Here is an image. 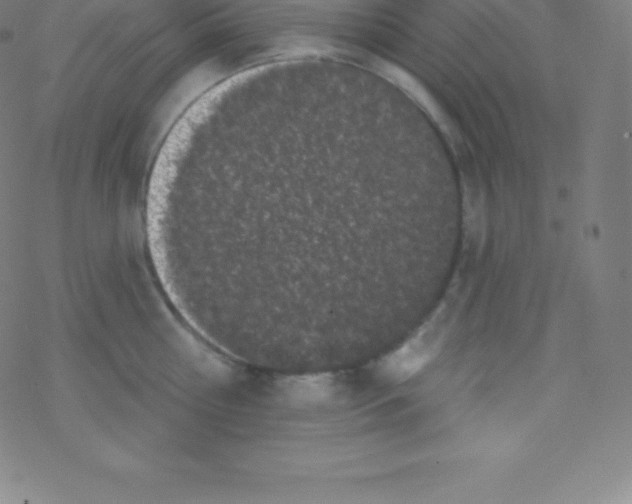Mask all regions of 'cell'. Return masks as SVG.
Wrapping results in <instances>:
<instances>
[{
    "label": "cell",
    "instance_id": "1",
    "mask_svg": "<svg viewBox=\"0 0 632 504\" xmlns=\"http://www.w3.org/2000/svg\"><path fill=\"white\" fill-rule=\"evenodd\" d=\"M443 327L442 316L438 313L413 338L383 361V374L395 381H405L418 373L436 353L444 333Z\"/></svg>",
    "mask_w": 632,
    "mask_h": 504
}]
</instances>
